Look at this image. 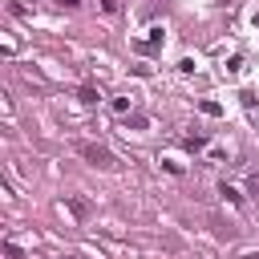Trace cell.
Returning <instances> with one entry per match:
<instances>
[{
  "label": "cell",
  "mask_w": 259,
  "mask_h": 259,
  "mask_svg": "<svg viewBox=\"0 0 259 259\" xmlns=\"http://www.w3.org/2000/svg\"><path fill=\"white\" fill-rule=\"evenodd\" d=\"M77 97H81V102H85V106H93V102H97V97H102V93H97L93 85H81V89H77Z\"/></svg>",
  "instance_id": "3957f363"
},
{
  "label": "cell",
  "mask_w": 259,
  "mask_h": 259,
  "mask_svg": "<svg viewBox=\"0 0 259 259\" xmlns=\"http://www.w3.org/2000/svg\"><path fill=\"white\" fill-rule=\"evenodd\" d=\"M199 110H203L207 118H219V114H223V106H219V102H199Z\"/></svg>",
  "instance_id": "5b68a950"
},
{
  "label": "cell",
  "mask_w": 259,
  "mask_h": 259,
  "mask_svg": "<svg viewBox=\"0 0 259 259\" xmlns=\"http://www.w3.org/2000/svg\"><path fill=\"white\" fill-rule=\"evenodd\" d=\"M65 203H69V211H73L77 219H85V215H89V203H81V199H65Z\"/></svg>",
  "instance_id": "277c9868"
},
{
  "label": "cell",
  "mask_w": 259,
  "mask_h": 259,
  "mask_svg": "<svg viewBox=\"0 0 259 259\" xmlns=\"http://www.w3.org/2000/svg\"><path fill=\"white\" fill-rule=\"evenodd\" d=\"M114 114H130V97H114Z\"/></svg>",
  "instance_id": "8992f818"
},
{
  "label": "cell",
  "mask_w": 259,
  "mask_h": 259,
  "mask_svg": "<svg viewBox=\"0 0 259 259\" xmlns=\"http://www.w3.org/2000/svg\"><path fill=\"white\" fill-rule=\"evenodd\" d=\"M219 194H223V199H227V203H235V207H239V203H243V194H239V190H235V186H227V182H223V186H219Z\"/></svg>",
  "instance_id": "7a4b0ae2"
},
{
  "label": "cell",
  "mask_w": 259,
  "mask_h": 259,
  "mask_svg": "<svg viewBox=\"0 0 259 259\" xmlns=\"http://www.w3.org/2000/svg\"><path fill=\"white\" fill-rule=\"evenodd\" d=\"M61 4H77V0H61Z\"/></svg>",
  "instance_id": "52a82bcc"
},
{
  "label": "cell",
  "mask_w": 259,
  "mask_h": 259,
  "mask_svg": "<svg viewBox=\"0 0 259 259\" xmlns=\"http://www.w3.org/2000/svg\"><path fill=\"white\" fill-rule=\"evenodd\" d=\"M73 150H77L85 162H93V166H102V170H114V166H118V158H114V154H110L102 142H77Z\"/></svg>",
  "instance_id": "6da1fadb"
}]
</instances>
